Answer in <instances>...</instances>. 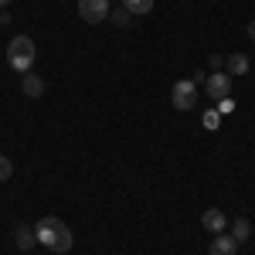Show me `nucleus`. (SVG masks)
Listing matches in <instances>:
<instances>
[{"label": "nucleus", "instance_id": "f257e3e1", "mask_svg": "<svg viewBox=\"0 0 255 255\" xmlns=\"http://www.w3.org/2000/svg\"><path fill=\"white\" fill-rule=\"evenodd\" d=\"M34 238H38L41 245H48L51 252H68L72 249V232H68V225L61 221V218H41L38 225H34Z\"/></svg>", "mask_w": 255, "mask_h": 255}, {"label": "nucleus", "instance_id": "f03ea898", "mask_svg": "<svg viewBox=\"0 0 255 255\" xmlns=\"http://www.w3.org/2000/svg\"><path fill=\"white\" fill-rule=\"evenodd\" d=\"M34 41L27 38V34H17V38L7 44V61H10V68L20 72V75H27L31 72V65H34Z\"/></svg>", "mask_w": 255, "mask_h": 255}, {"label": "nucleus", "instance_id": "7ed1b4c3", "mask_svg": "<svg viewBox=\"0 0 255 255\" xmlns=\"http://www.w3.org/2000/svg\"><path fill=\"white\" fill-rule=\"evenodd\" d=\"M170 102H174V109H177V113H187V109H194V102H197L194 79H180V82H174Z\"/></svg>", "mask_w": 255, "mask_h": 255}, {"label": "nucleus", "instance_id": "20e7f679", "mask_svg": "<svg viewBox=\"0 0 255 255\" xmlns=\"http://www.w3.org/2000/svg\"><path fill=\"white\" fill-rule=\"evenodd\" d=\"M79 14L85 24H99L109 17V0H79Z\"/></svg>", "mask_w": 255, "mask_h": 255}, {"label": "nucleus", "instance_id": "39448f33", "mask_svg": "<svg viewBox=\"0 0 255 255\" xmlns=\"http://www.w3.org/2000/svg\"><path fill=\"white\" fill-rule=\"evenodd\" d=\"M228 92H232V75H225V72L208 75V96L211 99H228Z\"/></svg>", "mask_w": 255, "mask_h": 255}, {"label": "nucleus", "instance_id": "423d86ee", "mask_svg": "<svg viewBox=\"0 0 255 255\" xmlns=\"http://www.w3.org/2000/svg\"><path fill=\"white\" fill-rule=\"evenodd\" d=\"M201 225H204V232H211V235H221V232H225V225H228V218H225V211L211 208V211H204Z\"/></svg>", "mask_w": 255, "mask_h": 255}, {"label": "nucleus", "instance_id": "0eeeda50", "mask_svg": "<svg viewBox=\"0 0 255 255\" xmlns=\"http://www.w3.org/2000/svg\"><path fill=\"white\" fill-rule=\"evenodd\" d=\"M238 252V242L232 235H225V232H221V235H215L211 238V249H208V255H235Z\"/></svg>", "mask_w": 255, "mask_h": 255}, {"label": "nucleus", "instance_id": "6e6552de", "mask_svg": "<svg viewBox=\"0 0 255 255\" xmlns=\"http://www.w3.org/2000/svg\"><path fill=\"white\" fill-rule=\"evenodd\" d=\"M20 89H24V96H27V99H41V96H44V82H41L38 75H31V72L24 75Z\"/></svg>", "mask_w": 255, "mask_h": 255}, {"label": "nucleus", "instance_id": "1a4fd4ad", "mask_svg": "<svg viewBox=\"0 0 255 255\" xmlns=\"http://www.w3.org/2000/svg\"><path fill=\"white\" fill-rule=\"evenodd\" d=\"M225 65H228V72H232V75H249V68H252L249 55H228Z\"/></svg>", "mask_w": 255, "mask_h": 255}, {"label": "nucleus", "instance_id": "9d476101", "mask_svg": "<svg viewBox=\"0 0 255 255\" xmlns=\"http://www.w3.org/2000/svg\"><path fill=\"white\" fill-rule=\"evenodd\" d=\"M14 238H17V249H24V252H31V249L38 245V238H34V228H27V225H17Z\"/></svg>", "mask_w": 255, "mask_h": 255}, {"label": "nucleus", "instance_id": "9b49d317", "mask_svg": "<svg viewBox=\"0 0 255 255\" xmlns=\"http://www.w3.org/2000/svg\"><path fill=\"white\" fill-rule=\"evenodd\" d=\"M123 7L129 14H150L153 10V0H123Z\"/></svg>", "mask_w": 255, "mask_h": 255}, {"label": "nucleus", "instance_id": "f8f14e48", "mask_svg": "<svg viewBox=\"0 0 255 255\" xmlns=\"http://www.w3.org/2000/svg\"><path fill=\"white\" fill-rule=\"evenodd\" d=\"M249 235H252V225H249L245 218H238L235 225H232V238H235V242H245Z\"/></svg>", "mask_w": 255, "mask_h": 255}, {"label": "nucleus", "instance_id": "ddd939ff", "mask_svg": "<svg viewBox=\"0 0 255 255\" xmlns=\"http://www.w3.org/2000/svg\"><path fill=\"white\" fill-rule=\"evenodd\" d=\"M109 20H113L116 27H129V24H133V14H129L126 7H119V10H113V14H109Z\"/></svg>", "mask_w": 255, "mask_h": 255}, {"label": "nucleus", "instance_id": "4468645a", "mask_svg": "<svg viewBox=\"0 0 255 255\" xmlns=\"http://www.w3.org/2000/svg\"><path fill=\"white\" fill-rule=\"evenodd\" d=\"M10 174H14V163H10L7 157H0V184H3V180H10Z\"/></svg>", "mask_w": 255, "mask_h": 255}, {"label": "nucleus", "instance_id": "2eb2a0df", "mask_svg": "<svg viewBox=\"0 0 255 255\" xmlns=\"http://www.w3.org/2000/svg\"><path fill=\"white\" fill-rule=\"evenodd\" d=\"M204 126L208 129H218L221 126V113H204Z\"/></svg>", "mask_w": 255, "mask_h": 255}, {"label": "nucleus", "instance_id": "dca6fc26", "mask_svg": "<svg viewBox=\"0 0 255 255\" xmlns=\"http://www.w3.org/2000/svg\"><path fill=\"white\" fill-rule=\"evenodd\" d=\"M218 102H221V106H218V113H232V109H235V106H232V99H218Z\"/></svg>", "mask_w": 255, "mask_h": 255}, {"label": "nucleus", "instance_id": "f3484780", "mask_svg": "<svg viewBox=\"0 0 255 255\" xmlns=\"http://www.w3.org/2000/svg\"><path fill=\"white\" fill-rule=\"evenodd\" d=\"M221 65H225V58H221V55H211V68H215V72L221 68Z\"/></svg>", "mask_w": 255, "mask_h": 255}, {"label": "nucleus", "instance_id": "a211bd4d", "mask_svg": "<svg viewBox=\"0 0 255 255\" xmlns=\"http://www.w3.org/2000/svg\"><path fill=\"white\" fill-rule=\"evenodd\" d=\"M249 38L255 41V20H252V24H249Z\"/></svg>", "mask_w": 255, "mask_h": 255}, {"label": "nucleus", "instance_id": "6ab92c4d", "mask_svg": "<svg viewBox=\"0 0 255 255\" xmlns=\"http://www.w3.org/2000/svg\"><path fill=\"white\" fill-rule=\"evenodd\" d=\"M7 3H10V0H0V10H3V7H7Z\"/></svg>", "mask_w": 255, "mask_h": 255}]
</instances>
